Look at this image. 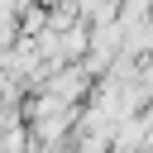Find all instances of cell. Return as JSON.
I'll use <instances>...</instances> for the list:
<instances>
[{
  "instance_id": "6da1fadb",
  "label": "cell",
  "mask_w": 153,
  "mask_h": 153,
  "mask_svg": "<svg viewBox=\"0 0 153 153\" xmlns=\"http://www.w3.org/2000/svg\"><path fill=\"white\" fill-rule=\"evenodd\" d=\"M14 5H0V48H10V43H19V29H14Z\"/></svg>"
},
{
  "instance_id": "7a4b0ae2",
  "label": "cell",
  "mask_w": 153,
  "mask_h": 153,
  "mask_svg": "<svg viewBox=\"0 0 153 153\" xmlns=\"http://www.w3.org/2000/svg\"><path fill=\"white\" fill-rule=\"evenodd\" d=\"M81 153H100V143H86V148H81Z\"/></svg>"
}]
</instances>
